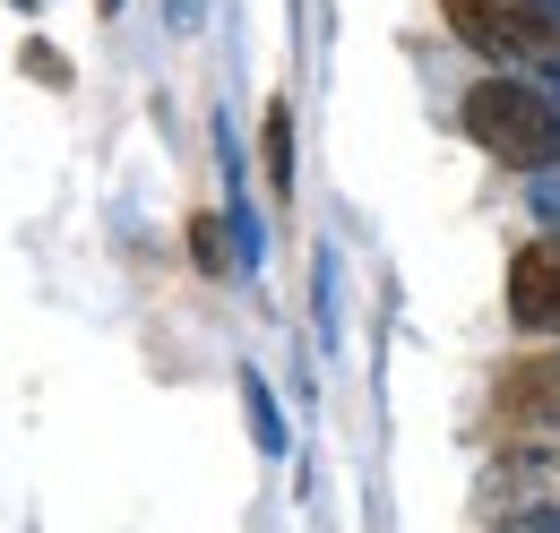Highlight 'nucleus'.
I'll list each match as a JSON object with an SVG mask.
<instances>
[{
  "instance_id": "obj_1",
  "label": "nucleus",
  "mask_w": 560,
  "mask_h": 533,
  "mask_svg": "<svg viewBox=\"0 0 560 533\" xmlns=\"http://www.w3.org/2000/svg\"><path fill=\"white\" fill-rule=\"evenodd\" d=\"M457 121L491 164H517V173H552L560 164V104L535 78H475Z\"/></svg>"
},
{
  "instance_id": "obj_2",
  "label": "nucleus",
  "mask_w": 560,
  "mask_h": 533,
  "mask_svg": "<svg viewBox=\"0 0 560 533\" xmlns=\"http://www.w3.org/2000/svg\"><path fill=\"white\" fill-rule=\"evenodd\" d=\"M440 17H448L457 44H475L500 69H526V78L560 69V9L552 0H440Z\"/></svg>"
},
{
  "instance_id": "obj_3",
  "label": "nucleus",
  "mask_w": 560,
  "mask_h": 533,
  "mask_svg": "<svg viewBox=\"0 0 560 533\" xmlns=\"http://www.w3.org/2000/svg\"><path fill=\"white\" fill-rule=\"evenodd\" d=\"M509 319L535 335H560V241H535L509 259Z\"/></svg>"
},
{
  "instance_id": "obj_4",
  "label": "nucleus",
  "mask_w": 560,
  "mask_h": 533,
  "mask_svg": "<svg viewBox=\"0 0 560 533\" xmlns=\"http://www.w3.org/2000/svg\"><path fill=\"white\" fill-rule=\"evenodd\" d=\"M509 413H517L526 430H560V344L509 370Z\"/></svg>"
},
{
  "instance_id": "obj_5",
  "label": "nucleus",
  "mask_w": 560,
  "mask_h": 533,
  "mask_svg": "<svg viewBox=\"0 0 560 533\" xmlns=\"http://www.w3.org/2000/svg\"><path fill=\"white\" fill-rule=\"evenodd\" d=\"M259 155H268V190L284 199L293 190V104L284 95L268 104V121H259Z\"/></svg>"
},
{
  "instance_id": "obj_6",
  "label": "nucleus",
  "mask_w": 560,
  "mask_h": 533,
  "mask_svg": "<svg viewBox=\"0 0 560 533\" xmlns=\"http://www.w3.org/2000/svg\"><path fill=\"white\" fill-rule=\"evenodd\" d=\"M190 259H199V275H224V224L215 215H190Z\"/></svg>"
},
{
  "instance_id": "obj_7",
  "label": "nucleus",
  "mask_w": 560,
  "mask_h": 533,
  "mask_svg": "<svg viewBox=\"0 0 560 533\" xmlns=\"http://www.w3.org/2000/svg\"><path fill=\"white\" fill-rule=\"evenodd\" d=\"M26 78H44V86H70V61H61L52 44H26Z\"/></svg>"
},
{
  "instance_id": "obj_8",
  "label": "nucleus",
  "mask_w": 560,
  "mask_h": 533,
  "mask_svg": "<svg viewBox=\"0 0 560 533\" xmlns=\"http://www.w3.org/2000/svg\"><path fill=\"white\" fill-rule=\"evenodd\" d=\"M535 215L560 233V164H552V173H535Z\"/></svg>"
},
{
  "instance_id": "obj_9",
  "label": "nucleus",
  "mask_w": 560,
  "mask_h": 533,
  "mask_svg": "<svg viewBox=\"0 0 560 533\" xmlns=\"http://www.w3.org/2000/svg\"><path fill=\"white\" fill-rule=\"evenodd\" d=\"M535 86H544V95H552V104H560V69H544V78H535Z\"/></svg>"
},
{
  "instance_id": "obj_10",
  "label": "nucleus",
  "mask_w": 560,
  "mask_h": 533,
  "mask_svg": "<svg viewBox=\"0 0 560 533\" xmlns=\"http://www.w3.org/2000/svg\"><path fill=\"white\" fill-rule=\"evenodd\" d=\"M535 533H560V508H544V517H535Z\"/></svg>"
},
{
  "instance_id": "obj_11",
  "label": "nucleus",
  "mask_w": 560,
  "mask_h": 533,
  "mask_svg": "<svg viewBox=\"0 0 560 533\" xmlns=\"http://www.w3.org/2000/svg\"><path fill=\"white\" fill-rule=\"evenodd\" d=\"M95 9H104V17H113V9H121V0H95Z\"/></svg>"
},
{
  "instance_id": "obj_12",
  "label": "nucleus",
  "mask_w": 560,
  "mask_h": 533,
  "mask_svg": "<svg viewBox=\"0 0 560 533\" xmlns=\"http://www.w3.org/2000/svg\"><path fill=\"white\" fill-rule=\"evenodd\" d=\"M18 9H35V0H18Z\"/></svg>"
},
{
  "instance_id": "obj_13",
  "label": "nucleus",
  "mask_w": 560,
  "mask_h": 533,
  "mask_svg": "<svg viewBox=\"0 0 560 533\" xmlns=\"http://www.w3.org/2000/svg\"><path fill=\"white\" fill-rule=\"evenodd\" d=\"M552 9H560V0H552Z\"/></svg>"
}]
</instances>
